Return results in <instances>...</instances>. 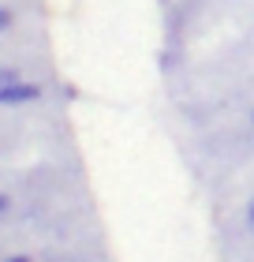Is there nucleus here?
<instances>
[{"label":"nucleus","mask_w":254,"mask_h":262,"mask_svg":"<svg viewBox=\"0 0 254 262\" xmlns=\"http://www.w3.org/2000/svg\"><path fill=\"white\" fill-rule=\"evenodd\" d=\"M11 23H15V15H11V8H0V34H4Z\"/></svg>","instance_id":"2"},{"label":"nucleus","mask_w":254,"mask_h":262,"mask_svg":"<svg viewBox=\"0 0 254 262\" xmlns=\"http://www.w3.org/2000/svg\"><path fill=\"white\" fill-rule=\"evenodd\" d=\"M0 213H8V195H0Z\"/></svg>","instance_id":"6"},{"label":"nucleus","mask_w":254,"mask_h":262,"mask_svg":"<svg viewBox=\"0 0 254 262\" xmlns=\"http://www.w3.org/2000/svg\"><path fill=\"white\" fill-rule=\"evenodd\" d=\"M247 221L254 225V199H250V206H247Z\"/></svg>","instance_id":"5"},{"label":"nucleus","mask_w":254,"mask_h":262,"mask_svg":"<svg viewBox=\"0 0 254 262\" xmlns=\"http://www.w3.org/2000/svg\"><path fill=\"white\" fill-rule=\"evenodd\" d=\"M19 75H15V71H0V86H8V82H15Z\"/></svg>","instance_id":"3"},{"label":"nucleus","mask_w":254,"mask_h":262,"mask_svg":"<svg viewBox=\"0 0 254 262\" xmlns=\"http://www.w3.org/2000/svg\"><path fill=\"white\" fill-rule=\"evenodd\" d=\"M4 262H34L30 255H11V258H4Z\"/></svg>","instance_id":"4"},{"label":"nucleus","mask_w":254,"mask_h":262,"mask_svg":"<svg viewBox=\"0 0 254 262\" xmlns=\"http://www.w3.org/2000/svg\"><path fill=\"white\" fill-rule=\"evenodd\" d=\"M250 120H254V113H250Z\"/></svg>","instance_id":"7"},{"label":"nucleus","mask_w":254,"mask_h":262,"mask_svg":"<svg viewBox=\"0 0 254 262\" xmlns=\"http://www.w3.org/2000/svg\"><path fill=\"white\" fill-rule=\"evenodd\" d=\"M38 98H41V86L27 82V79H15L8 86H0V105H27V101H38Z\"/></svg>","instance_id":"1"}]
</instances>
